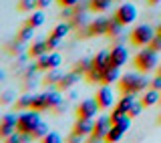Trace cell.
<instances>
[{"instance_id":"obj_1","label":"cell","mask_w":161,"mask_h":143,"mask_svg":"<svg viewBox=\"0 0 161 143\" xmlns=\"http://www.w3.org/2000/svg\"><path fill=\"white\" fill-rule=\"evenodd\" d=\"M147 87H151V81L147 79V73H125L119 79V89L121 93H141Z\"/></svg>"},{"instance_id":"obj_2","label":"cell","mask_w":161,"mask_h":143,"mask_svg":"<svg viewBox=\"0 0 161 143\" xmlns=\"http://www.w3.org/2000/svg\"><path fill=\"white\" fill-rule=\"evenodd\" d=\"M159 65V59H157V50L151 49V47H145L141 53H137L135 57V67H137L141 73H151L155 71Z\"/></svg>"},{"instance_id":"obj_3","label":"cell","mask_w":161,"mask_h":143,"mask_svg":"<svg viewBox=\"0 0 161 143\" xmlns=\"http://www.w3.org/2000/svg\"><path fill=\"white\" fill-rule=\"evenodd\" d=\"M157 34V30H155L151 24H137L133 30H131V43L135 44V47H149V43L153 40V37Z\"/></svg>"},{"instance_id":"obj_4","label":"cell","mask_w":161,"mask_h":143,"mask_svg":"<svg viewBox=\"0 0 161 143\" xmlns=\"http://www.w3.org/2000/svg\"><path fill=\"white\" fill-rule=\"evenodd\" d=\"M42 123L40 121V111H24V113L18 115V123H16V131H20V133H30L32 135V131L36 129V127Z\"/></svg>"},{"instance_id":"obj_5","label":"cell","mask_w":161,"mask_h":143,"mask_svg":"<svg viewBox=\"0 0 161 143\" xmlns=\"http://www.w3.org/2000/svg\"><path fill=\"white\" fill-rule=\"evenodd\" d=\"M111 127H113L111 115H101V117H97V121H95V131L89 135V141H93V143L103 141V139H105V135L109 133Z\"/></svg>"},{"instance_id":"obj_6","label":"cell","mask_w":161,"mask_h":143,"mask_svg":"<svg viewBox=\"0 0 161 143\" xmlns=\"http://www.w3.org/2000/svg\"><path fill=\"white\" fill-rule=\"evenodd\" d=\"M113 16L117 18L123 26H127V24H133L135 20H137V8H135L133 4H121V6L115 10Z\"/></svg>"},{"instance_id":"obj_7","label":"cell","mask_w":161,"mask_h":143,"mask_svg":"<svg viewBox=\"0 0 161 143\" xmlns=\"http://www.w3.org/2000/svg\"><path fill=\"white\" fill-rule=\"evenodd\" d=\"M101 109L97 99H87V101H80V105L77 107V117L80 119H93L97 115V111Z\"/></svg>"},{"instance_id":"obj_8","label":"cell","mask_w":161,"mask_h":143,"mask_svg":"<svg viewBox=\"0 0 161 143\" xmlns=\"http://www.w3.org/2000/svg\"><path fill=\"white\" fill-rule=\"evenodd\" d=\"M36 65H38L40 71L58 69V65H60V54H58V53H50V50H48L47 54H42V57L36 59Z\"/></svg>"},{"instance_id":"obj_9","label":"cell","mask_w":161,"mask_h":143,"mask_svg":"<svg viewBox=\"0 0 161 143\" xmlns=\"http://www.w3.org/2000/svg\"><path fill=\"white\" fill-rule=\"evenodd\" d=\"M127 59H129V53L123 44H115V47L109 50V63L115 65V67H123V65L127 63Z\"/></svg>"},{"instance_id":"obj_10","label":"cell","mask_w":161,"mask_h":143,"mask_svg":"<svg viewBox=\"0 0 161 143\" xmlns=\"http://www.w3.org/2000/svg\"><path fill=\"white\" fill-rule=\"evenodd\" d=\"M107 26H109V18L105 16L91 20V24L87 26V37H103V34H107Z\"/></svg>"},{"instance_id":"obj_11","label":"cell","mask_w":161,"mask_h":143,"mask_svg":"<svg viewBox=\"0 0 161 143\" xmlns=\"http://www.w3.org/2000/svg\"><path fill=\"white\" fill-rule=\"evenodd\" d=\"M113 91L109 89L107 85H103L101 89L97 91V103L101 109H109V107H113Z\"/></svg>"},{"instance_id":"obj_12","label":"cell","mask_w":161,"mask_h":143,"mask_svg":"<svg viewBox=\"0 0 161 143\" xmlns=\"http://www.w3.org/2000/svg\"><path fill=\"white\" fill-rule=\"evenodd\" d=\"M95 131V121L93 119H80L77 117V123L73 127V133H79V135H91Z\"/></svg>"},{"instance_id":"obj_13","label":"cell","mask_w":161,"mask_h":143,"mask_svg":"<svg viewBox=\"0 0 161 143\" xmlns=\"http://www.w3.org/2000/svg\"><path fill=\"white\" fill-rule=\"evenodd\" d=\"M48 44H47V40H34L32 44H30V49H28V57L30 59H38V57H42V54H47L48 53Z\"/></svg>"},{"instance_id":"obj_14","label":"cell","mask_w":161,"mask_h":143,"mask_svg":"<svg viewBox=\"0 0 161 143\" xmlns=\"http://www.w3.org/2000/svg\"><path fill=\"white\" fill-rule=\"evenodd\" d=\"M80 81V73H77V71H70V73H67V75H63V79H60V83L57 85L60 91H67V89H70L73 85H77Z\"/></svg>"},{"instance_id":"obj_15","label":"cell","mask_w":161,"mask_h":143,"mask_svg":"<svg viewBox=\"0 0 161 143\" xmlns=\"http://www.w3.org/2000/svg\"><path fill=\"white\" fill-rule=\"evenodd\" d=\"M143 105L145 107H153L155 103H161V91H157V89H153V87H151L149 91H145L143 93Z\"/></svg>"},{"instance_id":"obj_16","label":"cell","mask_w":161,"mask_h":143,"mask_svg":"<svg viewBox=\"0 0 161 143\" xmlns=\"http://www.w3.org/2000/svg\"><path fill=\"white\" fill-rule=\"evenodd\" d=\"M119 69H121V67L109 65V67L103 71V83H105V85H111V83H115V81H119V79H121Z\"/></svg>"},{"instance_id":"obj_17","label":"cell","mask_w":161,"mask_h":143,"mask_svg":"<svg viewBox=\"0 0 161 143\" xmlns=\"http://www.w3.org/2000/svg\"><path fill=\"white\" fill-rule=\"evenodd\" d=\"M109 50H101V53H97L93 57V67L95 69H99V71H105L109 67Z\"/></svg>"},{"instance_id":"obj_18","label":"cell","mask_w":161,"mask_h":143,"mask_svg":"<svg viewBox=\"0 0 161 143\" xmlns=\"http://www.w3.org/2000/svg\"><path fill=\"white\" fill-rule=\"evenodd\" d=\"M125 133H127V131H123L119 125H115V123H113V127L109 129V133L105 135V141H109V143H117V141L123 139V135H125Z\"/></svg>"},{"instance_id":"obj_19","label":"cell","mask_w":161,"mask_h":143,"mask_svg":"<svg viewBox=\"0 0 161 143\" xmlns=\"http://www.w3.org/2000/svg\"><path fill=\"white\" fill-rule=\"evenodd\" d=\"M30 109H34V111H44V109H48V95H47V93L34 95L32 107H30Z\"/></svg>"},{"instance_id":"obj_20","label":"cell","mask_w":161,"mask_h":143,"mask_svg":"<svg viewBox=\"0 0 161 143\" xmlns=\"http://www.w3.org/2000/svg\"><path fill=\"white\" fill-rule=\"evenodd\" d=\"M113 0H89V8L93 12H105V10L111 8Z\"/></svg>"},{"instance_id":"obj_21","label":"cell","mask_w":161,"mask_h":143,"mask_svg":"<svg viewBox=\"0 0 161 143\" xmlns=\"http://www.w3.org/2000/svg\"><path fill=\"white\" fill-rule=\"evenodd\" d=\"M26 24H30V26H34V28L42 26V24H44V12H42V8L34 10V12L30 14V18L26 20Z\"/></svg>"},{"instance_id":"obj_22","label":"cell","mask_w":161,"mask_h":143,"mask_svg":"<svg viewBox=\"0 0 161 143\" xmlns=\"http://www.w3.org/2000/svg\"><path fill=\"white\" fill-rule=\"evenodd\" d=\"M135 95H137V93H125L123 97H121V101L117 103V107H121L125 113H129V109H131V107H133V103H135Z\"/></svg>"},{"instance_id":"obj_23","label":"cell","mask_w":161,"mask_h":143,"mask_svg":"<svg viewBox=\"0 0 161 143\" xmlns=\"http://www.w3.org/2000/svg\"><path fill=\"white\" fill-rule=\"evenodd\" d=\"M91 67H93V59H80V60L75 63L73 71H77V73H80V75H87L91 71Z\"/></svg>"},{"instance_id":"obj_24","label":"cell","mask_w":161,"mask_h":143,"mask_svg":"<svg viewBox=\"0 0 161 143\" xmlns=\"http://www.w3.org/2000/svg\"><path fill=\"white\" fill-rule=\"evenodd\" d=\"M60 79H63V73L58 69H50L47 77H44V85H58Z\"/></svg>"},{"instance_id":"obj_25","label":"cell","mask_w":161,"mask_h":143,"mask_svg":"<svg viewBox=\"0 0 161 143\" xmlns=\"http://www.w3.org/2000/svg\"><path fill=\"white\" fill-rule=\"evenodd\" d=\"M32 99H34V95H22L16 103H14V107H16L18 111H26V109L32 107Z\"/></svg>"},{"instance_id":"obj_26","label":"cell","mask_w":161,"mask_h":143,"mask_svg":"<svg viewBox=\"0 0 161 143\" xmlns=\"http://www.w3.org/2000/svg\"><path fill=\"white\" fill-rule=\"evenodd\" d=\"M121 28H123V24H121L115 16L109 18V26H107V34H109V37H119V34H121Z\"/></svg>"},{"instance_id":"obj_27","label":"cell","mask_w":161,"mask_h":143,"mask_svg":"<svg viewBox=\"0 0 161 143\" xmlns=\"http://www.w3.org/2000/svg\"><path fill=\"white\" fill-rule=\"evenodd\" d=\"M32 34H34V26H30V24H24V26L18 30L16 38L20 40V43H26V40L32 38Z\"/></svg>"},{"instance_id":"obj_28","label":"cell","mask_w":161,"mask_h":143,"mask_svg":"<svg viewBox=\"0 0 161 143\" xmlns=\"http://www.w3.org/2000/svg\"><path fill=\"white\" fill-rule=\"evenodd\" d=\"M47 95H48V109H54L63 103V97H60L58 91H47Z\"/></svg>"},{"instance_id":"obj_29","label":"cell","mask_w":161,"mask_h":143,"mask_svg":"<svg viewBox=\"0 0 161 143\" xmlns=\"http://www.w3.org/2000/svg\"><path fill=\"white\" fill-rule=\"evenodd\" d=\"M34 8H38V0H20L18 10L22 12H34Z\"/></svg>"},{"instance_id":"obj_30","label":"cell","mask_w":161,"mask_h":143,"mask_svg":"<svg viewBox=\"0 0 161 143\" xmlns=\"http://www.w3.org/2000/svg\"><path fill=\"white\" fill-rule=\"evenodd\" d=\"M70 28H73V26H70V22L69 24H64V22H60V24H57V26H54L53 28V32H50V34H54V37H58V38H63V37H67V32H69V30Z\"/></svg>"},{"instance_id":"obj_31","label":"cell","mask_w":161,"mask_h":143,"mask_svg":"<svg viewBox=\"0 0 161 143\" xmlns=\"http://www.w3.org/2000/svg\"><path fill=\"white\" fill-rule=\"evenodd\" d=\"M87 81H91V83H103V71L91 67V71L87 73Z\"/></svg>"},{"instance_id":"obj_32","label":"cell","mask_w":161,"mask_h":143,"mask_svg":"<svg viewBox=\"0 0 161 143\" xmlns=\"http://www.w3.org/2000/svg\"><path fill=\"white\" fill-rule=\"evenodd\" d=\"M48 133V125L47 123H40L36 129L32 131V139H44V135Z\"/></svg>"},{"instance_id":"obj_33","label":"cell","mask_w":161,"mask_h":143,"mask_svg":"<svg viewBox=\"0 0 161 143\" xmlns=\"http://www.w3.org/2000/svg\"><path fill=\"white\" fill-rule=\"evenodd\" d=\"M14 131H16V125H10V123H2V125H0V137H4V139L10 137Z\"/></svg>"},{"instance_id":"obj_34","label":"cell","mask_w":161,"mask_h":143,"mask_svg":"<svg viewBox=\"0 0 161 143\" xmlns=\"http://www.w3.org/2000/svg\"><path fill=\"white\" fill-rule=\"evenodd\" d=\"M42 141H44V143H60V141H63V137H60L57 131H48V133L44 135Z\"/></svg>"},{"instance_id":"obj_35","label":"cell","mask_w":161,"mask_h":143,"mask_svg":"<svg viewBox=\"0 0 161 143\" xmlns=\"http://www.w3.org/2000/svg\"><path fill=\"white\" fill-rule=\"evenodd\" d=\"M143 101H135L133 103V107L129 109V117H139V113H141V109H143Z\"/></svg>"},{"instance_id":"obj_36","label":"cell","mask_w":161,"mask_h":143,"mask_svg":"<svg viewBox=\"0 0 161 143\" xmlns=\"http://www.w3.org/2000/svg\"><path fill=\"white\" fill-rule=\"evenodd\" d=\"M131 119H133V117L125 115V117H121V119H119V121H117L115 125H119V127H121L123 131H129V127H131Z\"/></svg>"},{"instance_id":"obj_37","label":"cell","mask_w":161,"mask_h":143,"mask_svg":"<svg viewBox=\"0 0 161 143\" xmlns=\"http://www.w3.org/2000/svg\"><path fill=\"white\" fill-rule=\"evenodd\" d=\"M75 14V6H63V10H60V18L63 20H70Z\"/></svg>"},{"instance_id":"obj_38","label":"cell","mask_w":161,"mask_h":143,"mask_svg":"<svg viewBox=\"0 0 161 143\" xmlns=\"http://www.w3.org/2000/svg\"><path fill=\"white\" fill-rule=\"evenodd\" d=\"M60 40H63V38H58V37H54V34H50V37L47 38V44H48V49H50V50L58 49V47H60Z\"/></svg>"},{"instance_id":"obj_39","label":"cell","mask_w":161,"mask_h":143,"mask_svg":"<svg viewBox=\"0 0 161 143\" xmlns=\"http://www.w3.org/2000/svg\"><path fill=\"white\" fill-rule=\"evenodd\" d=\"M14 101V93L12 91H6V93H2V97H0V103L2 105H8V103H12Z\"/></svg>"},{"instance_id":"obj_40","label":"cell","mask_w":161,"mask_h":143,"mask_svg":"<svg viewBox=\"0 0 161 143\" xmlns=\"http://www.w3.org/2000/svg\"><path fill=\"white\" fill-rule=\"evenodd\" d=\"M149 47L155 49L157 53H161V37H159V34H155V37H153V40L149 43Z\"/></svg>"},{"instance_id":"obj_41","label":"cell","mask_w":161,"mask_h":143,"mask_svg":"<svg viewBox=\"0 0 161 143\" xmlns=\"http://www.w3.org/2000/svg\"><path fill=\"white\" fill-rule=\"evenodd\" d=\"M2 123H10V125H16L18 123V117L16 115H12V113H6L2 117Z\"/></svg>"},{"instance_id":"obj_42","label":"cell","mask_w":161,"mask_h":143,"mask_svg":"<svg viewBox=\"0 0 161 143\" xmlns=\"http://www.w3.org/2000/svg\"><path fill=\"white\" fill-rule=\"evenodd\" d=\"M6 141H8V143H18V141H22V133H20V131H16V133H12L10 137H6Z\"/></svg>"},{"instance_id":"obj_43","label":"cell","mask_w":161,"mask_h":143,"mask_svg":"<svg viewBox=\"0 0 161 143\" xmlns=\"http://www.w3.org/2000/svg\"><path fill=\"white\" fill-rule=\"evenodd\" d=\"M151 87H153V89H157V91H161V75H157L153 81H151Z\"/></svg>"},{"instance_id":"obj_44","label":"cell","mask_w":161,"mask_h":143,"mask_svg":"<svg viewBox=\"0 0 161 143\" xmlns=\"http://www.w3.org/2000/svg\"><path fill=\"white\" fill-rule=\"evenodd\" d=\"M57 2L60 4V6H77L79 0H57Z\"/></svg>"},{"instance_id":"obj_45","label":"cell","mask_w":161,"mask_h":143,"mask_svg":"<svg viewBox=\"0 0 161 143\" xmlns=\"http://www.w3.org/2000/svg\"><path fill=\"white\" fill-rule=\"evenodd\" d=\"M50 2H53V0H38V8H48L50 6Z\"/></svg>"},{"instance_id":"obj_46","label":"cell","mask_w":161,"mask_h":143,"mask_svg":"<svg viewBox=\"0 0 161 143\" xmlns=\"http://www.w3.org/2000/svg\"><path fill=\"white\" fill-rule=\"evenodd\" d=\"M54 111H57V113H63V111H64V105H63V103H60L58 107H54Z\"/></svg>"},{"instance_id":"obj_47","label":"cell","mask_w":161,"mask_h":143,"mask_svg":"<svg viewBox=\"0 0 161 143\" xmlns=\"http://www.w3.org/2000/svg\"><path fill=\"white\" fill-rule=\"evenodd\" d=\"M161 0H149V4H159Z\"/></svg>"},{"instance_id":"obj_48","label":"cell","mask_w":161,"mask_h":143,"mask_svg":"<svg viewBox=\"0 0 161 143\" xmlns=\"http://www.w3.org/2000/svg\"><path fill=\"white\" fill-rule=\"evenodd\" d=\"M157 34L161 37V22H159V26H157Z\"/></svg>"},{"instance_id":"obj_49","label":"cell","mask_w":161,"mask_h":143,"mask_svg":"<svg viewBox=\"0 0 161 143\" xmlns=\"http://www.w3.org/2000/svg\"><path fill=\"white\" fill-rule=\"evenodd\" d=\"M157 123H159V125H161V113H159V119H157Z\"/></svg>"},{"instance_id":"obj_50","label":"cell","mask_w":161,"mask_h":143,"mask_svg":"<svg viewBox=\"0 0 161 143\" xmlns=\"http://www.w3.org/2000/svg\"><path fill=\"white\" fill-rule=\"evenodd\" d=\"M157 75H161V67H159V69H157Z\"/></svg>"}]
</instances>
